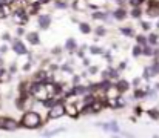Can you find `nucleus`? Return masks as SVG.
Masks as SVG:
<instances>
[{
    "instance_id": "1",
    "label": "nucleus",
    "mask_w": 159,
    "mask_h": 138,
    "mask_svg": "<svg viewBox=\"0 0 159 138\" xmlns=\"http://www.w3.org/2000/svg\"><path fill=\"white\" fill-rule=\"evenodd\" d=\"M20 124L26 129H37L40 124H42V117L34 112V111H30V112H25L22 120H20Z\"/></svg>"
},
{
    "instance_id": "2",
    "label": "nucleus",
    "mask_w": 159,
    "mask_h": 138,
    "mask_svg": "<svg viewBox=\"0 0 159 138\" xmlns=\"http://www.w3.org/2000/svg\"><path fill=\"white\" fill-rule=\"evenodd\" d=\"M30 91H31V94H33L34 97H37V98H40V100H47V98H48V86H45V85L40 83V82L33 83V86L30 88Z\"/></svg>"
},
{
    "instance_id": "3",
    "label": "nucleus",
    "mask_w": 159,
    "mask_h": 138,
    "mask_svg": "<svg viewBox=\"0 0 159 138\" xmlns=\"http://www.w3.org/2000/svg\"><path fill=\"white\" fill-rule=\"evenodd\" d=\"M65 114H66V107H65L62 103H56L53 107L50 109V112H48V118H50V120H56V118L63 117Z\"/></svg>"
},
{
    "instance_id": "4",
    "label": "nucleus",
    "mask_w": 159,
    "mask_h": 138,
    "mask_svg": "<svg viewBox=\"0 0 159 138\" xmlns=\"http://www.w3.org/2000/svg\"><path fill=\"white\" fill-rule=\"evenodd\" d=\"M51 22H53V19L50 14H39L37 15V25L40 29H48L51 26Z\"/></svg>"
},
{
    "instance_id": "5",
    "label": "nucleus",
    "mask_w": 159,
    "mask_h": 138,
    "mask_svg": "<svg viewBox=\"0 0 159 138\" xmlns=\"http://www.w3.org/2000/svg\"><path fill=\"white\" fill-rule=\"evenodd\" d=\"M12 51H14L17 55H26V54H28L26 46H25V43H23L20 39H14V40H12Z\"/></svg>"
},
{
    "instance_id": "6",
    "label": "nucleus",
    "mask_w": 159,
    "mask_h": 138,
    "mask_svg": "<svg viewBox=\"0 0 159 138\" xmlns=\"http://www.w3.org/2000/svg\"><path fill=\"white\" fill-rule=\"evenodd\" d=\"M111 17L114 20H117V22H122V20H125L128 17V11L124 6H117L114 11H111Z\"/></svg>"
},
{
    "instance_id": "7",
    "label": "nucleus",
    "mask_w": 159,
    "mask_h": 138,
    "mask_svg": "<svg viewBox=\"0 0 159 138\" xmlns=\"http://www.w3.org/2000/svg\"><path fill=\"white\" fill-rule=\"evenodd\" d=\"M25 39L28 40L30 45H33V46L40 45V36H39L37 31H30V32H26V34H25Z\"/></svg>"
},
{
    "instance_id": "8",
    "label": "nucleus",
    "mask_w": 159,
    "mask_h": 138,
    "mask_svg": "<svg viewBox=\"0 0 159 138\" xmlns=\"http://www.w3.org/2000/svg\"><path fill=\"white\" fill-rule=\"evenodd\" d=\"M11 15V6L0 2V19H6Z\"/></svg>"
},
{
    "instance_id": "9",
    "label": "nucleus",
    "mask_w": 159,
    "mask_h": 138,
    "mask_svg": "<svg viewBox=\"0 0 159 138\" xmlns=\"http://www.w3.org/2000/svg\"><path fill=\"white\" fill-rule=\"evenodd\" d=\"M19 128V123L16 121V120H12V118H6L5 120V131H16Z\"/></svg>"
},
{
    "instance_id": "10",
    "label": "nucleus",
    "mask_w": 159,
    "mask_h": 138,
    "mask_svg": "<svg viewBox=\"0 0 159 138\" xmlns=\"http://www.w3.org/2000/svg\"><path fill=\"white\" fill-rule=\"evenodd\" d=\"M79 31H80L82 34L88 36V34H91V32H93V28H91V25H90V23H87V22H80V23H79Z\"/></svg>"
},
{
    "instance_id": "11",
    "label": "nucleus",
    "mask_w": 159,
    "mask_h": 138,
    "mask_svg": "<svg viewBox=\"0 0 159 138\" xmlns=\"http://www.w3.org/2000/svg\"><path fill=\"white\" fill-rule=\"evenodd\" d=\"M119 31H120V34H122L124 37H128V39L134 37V29H133L131 26H122Z\"/></svg>"
},
{
    "instance_id": "12",
    "label": "nucleus",
    "mask_w": 159,
    "mask_h": 138,
    "mask_svg": "<svg viewBox=\"0 0 159 138\" xmlns=\"http://www.w3.org/2000/svg\"><path fill=\"white\" fill-rule=\"evenodd\" d=\"M116 89L117 92H125L130 89V83L127 82V80H119L117 83H116Z\"/></svg>"
},
{
    "instance_id": "13",
    "label": "nucleus",
    "mask_w": 159,
    "mask_h": 138,
    "mask_svg": "<svg viewBox=\"0 0 159 138\" xmlns=\"http://www.w3.org/2000/svg\"><path fill=\"white\" fill-rule=\"evenodd\" d=\"M102 126L105 131H111V132H119V126L116 121H110V123H105V124H99Z\"/></svg>"
},
{
    "instance_id": "14",
    "label": "nucleus",
    "mask_w": 159,
    "mask_h": 138,
    "mask_svg": "<svg viewBox=\"0 0 159 138\" xmlns=\"http://www.w3.org/2000/svg\"><path fill=\"white\" fill-rule=\"evenodd\" d=\"M156 52V48L152 45H145L142 48V55H147V57H153Z\"/></svg>"
},
{
    "instance_id": "15",
    "label": "nucleus",
    "mask_w": 159,
    "mask_h": 138,
    "mask_svg": "<svg viewBox=\"0 0 159 138\" xmlns=\"http://www.w3.org/2000/svg\"><path fill=\"white\" fill-rule=\"evenodd\" d=\"M66 51H74V49H77V42L73 39V37H70L66 42H65V46H63Z\"/></svg>"
},
{
    "instance_id": "16",
    "label": "nucleus",
    "mask_w": 159,
    "mask_h": 138,
    "mask_svg": "<svg viewBox=\"0 0 159 138\" xmlns=\"http://www.w3.org/2000/svg\"><path fill=\"white\" fill-rule=\"evenodd\" d=\"M34 78H36V82L43 83V82L48 78V74H47V71H37V72H36V75H34Z\"/></svg>"
},
{
    "instance_id": "17",
    "label": "nucleus",
    "mask_w": 159,
    "mask_h": 138,
    "mask_svg": "<svg viewBox=\"0 0 159 138\" xmlns=\"http://www.w3.org/2000/svg\"><path fill=\"white\" fill-rule=\"evenodd\" d=\"M147 39H148V45L152 46H156L159 42V36L156 34V32H150L148 36H147Z\"/></svg>"
},
{
    "instance_id": "18",
    "label": "nucleus",
    "mask_w": 159,
    "mask_h": 138,
    "mask_svg": "<svg viewBox=\"0 0 159 138\" xmlns=\"http://www.w3.org/2000/svg\"><path fill=\"white\" fill-rule=\"evenodd\" d=\"M142 14H144V11H142V8H141V6L133 8V9L130 11V15H131L133 19H141V17H142Z\"/></svg>"
},
{
    "instance_id": "19",
    "label": "nucleus",
    "mask_w": 159,
    "mask_h": 138,
    "mask_svg": "<svg viewBox=\"0 0 159 138\" xmlns=\"http://www.w3.org/2000/svg\"><path fill=\"white\" fill-rule=\"evenodd\" d=\"M91 17H93L94 20H107V19H108V12L96 11V12H93V14H91Z\"/></svg>"
},
{
    "instance_id": "20",
    "label": "nucleus",
    "mask_w": 159,
    "mask_h": 138,
    "mask_svg": "<svg viewBox=\"0 0 159 138\" xmlns=\"http://www.w3.org/2000/svg\"><path fill=\"white\" fill-rule=\"evenodd\" d=\"M150 68V74H152V77H155V75H158L159 74V61L158 60H155L153 63H152V66H148Z\"/></svg>"
},
{
    "instance_id": "21",
    "label": "nucleus",
    "mask_w": 159,
    "mask_h": 138,
    "mask_svg": "<svg viewBox=\"0 0 159 138\" xmlns=\"http://www.w3.org/2000/svg\"><path fill=\"white\" fill-rule=\"evenodd\" d=\"M136 43L141 46H145V45H148V39H147L145 36L139 34V36H136Z\"/></svg>"
},
{
    "instance_id": "22",
    "label": "nucleus",
    "mask_w": 159,
    "mask_h": 138,
    "mask_svg": "<svg viewBox=\"0 0 159 138\" xmlns=\"http://www.w3.org/2000/svg\"><path fill=\"white\" fill-rule=\"evenodd\" d=\"M142 48H144V46L138 45V43L133 46V52H131V54H133V57H136V58H138L139 55H142Z\"/></svg>"
},
{
    "instance_id": "23",
    "label": "nucleus",
    "mask_w": 159,
    "mask_h": 138,
    "mask_svg": "<svg viewBox=\"0 0 159 138\" xmlns=\"http://www.w3.org/2000/svg\"><path fill=\"white\" fill-rule=\"evenodd\" d=\"M94 34H96V37H104L107 34V29L102 26V25H99V26L94 29Z\"/></svg>"
},
{
    "instance_id": "24",
    "label": "nucleus",
    "mask_w": 159,
    "mask_h": 138,
    "mask_svg": "<svg viewBox=\"0 0 159 138\" xmlns=\"http://www.w3.org/2000/svg\"><path fill=\"white\" fill-rule=\"evenodd\" d=\"M65 107H66V114H68V115H71V117H77V112H76V107H74V106L66 104Z\"/></svg>"
},
{
    "instance_id": "25",
    "label": "nucleus",
    "mask_w": 159,
    "mask_h": 138,
    "mask_svg": "<svg viewBox=\"0 0 159 138\" xmlns=\"http://www.w3.org/2000/svg\"><path fill=\"white\" fill-rule=\"evenodd\" d=\"M90 52H91V54L99 55V54H104V49H102V48H99V46H90Z\"/></svg>"
},
{
    "instance_id": "26",
    "label": "nucleus",
    "mask_w": 159,
    "mask_h": 138,
    "mask_svg": "<svg viewBox=\"0 0 159 138\" xmlns=\"http://www.w3.org/2000/svg\"><path fill=\"white\" fill-rule=\"evenodd\" d=\"M6 80H9V75H8V72L0 66V82H6Z\"/></svg>"
},
{
    "instance_id": "27",
    "label": "nucleus",
    "mask_w": 159,
    "mask_h": 138,
    "mask_svg": "<svg viewBox=\"0 0 159 138\" xmlns=\"http://www.w3.org/2000/svg\"><path fill=\"white\" fill-rule=\"evenodd\" d=\"M144 2H145V0H128V5H130L131 8H138V6H141Z\"/></svg>"
},
{
    "instance_id": "28",
    "label": "nucleus",
    "mask_w": 159,
    "mask_h": 138,
    "mask_svg": "<svg viewBox=\"0 0 159 138\" xmlns=\"http://www.w3.org/2000/svg\"><path fill=\"white\" fill-rule=\"evenodd\" d=\"M148 115H150V118L158 120V118H159V111H158V109H150V111H148Z\"/></svg>"
},
{
    "instance_id": "29",
    "label": "nucleus",
    "mask_w": 159,
    "mask_h": 138,
    "mask_svg": "<svg viewBox=\"0 0 159 138\" xmlns=\"http://www.w3.org/2000/svg\"><path fill=\"white\" fill-rule=\"evenodd\" d=\"M54 6H56V8H60V9H65V8H68V3H66V2H57V0H56V2H54Z\"/></svg>"
},
{
    "instance_id": "30",
    "label": "nucleus",
    "mask_w": 159,
    "mask_h": 138,
    "mask_svg": "<svg viewBox=\"0 0 159 138\" xmlns=\"http://www.w3.org/2000/svg\"><path fill=\"white\" fill-rule=\"evenodd\" d=\"M141 28H142L144 31H150V29H152V23H150V22H141Z\"/></svg>"
},
{
    "instance_id": "31",
    "label": "nucleus",
    "mask_w": 159,
    "mask_h": 138,
    "mask_svg": "<svg viewBox=\"0 0 159 138\" xmlns=\"http://www.w3.org/2000/svg\"><path fill=\"white\" fill-rule=\"evenodd\" d=\"M145 95H147V92L139 91V89H138V91L134 92V98H142V97H145Z\"/></svg>"
},
{
    "instance_id": "32",
    "label": "nucleus",
    "mask_w": 159,
    "mask_h": 138,
    "mask_svg": "<svg viewBox=\"0 0 159 138\" xmlns=\"http://www.w3.org/2000/svg\"><path fill=\"white\" fill-rule=\"evenodd\" d=\"M59 132H63V129L60 128V129H56V131H51V132H47V134H45V137H53L54 134H59Z\"/></svg>"
},
{
    "instance_id": "33",
    "label": "nucleus",
    "mask_w": 159,
    "mask_h": 138,
    "mask_svg": "<svg viewBox=\"0 0 159 138\" xmlns=\"http://www.w3.org/2000/svg\"><path fill=\"white\" fill-rule=\"evenodd\" d=\"M96 72H98V68H96V66H91V68H90V74H91V75H94Z\"/></svg>"
},
{
    "instance_id": "34",
    "label": "nucleus",
    "mask_w": 159,
    "mask_h": 138,
    "mask_svg": "<svg viewBox=\"0 0 159 138\" xmlns=\"http://www.w3.org/2000/svg\"><path fill=\"white\" fill-rule=\"evenodd\" d=\"M5 120H6V118L0 117V129H3V128H5Z\"/></svg>"
},
{
    "instance_id": "35",
    "label": "nucleus",
    "mask_w": 159,
    "mask_h": 138,
    "mask_svg": "<svg viewBox=\"0 0 159 138\" xmlns=\"http://www.w3.org/2000/svg\"><path fill=\"white\" fill-rule=\"evenodd\" d=\"M6 51H8V46H6V45H2V46H0V52H3V54H5Z\"/></svg>"
},
{
    "instance_id": "36",
    "label": "nucleus",
    "mask_w": 159,
    "mask_h": 138,
    "mask_svg": "<svg viewBox=\"0 0 159 138\" xmlns=\"http://www.w3.org/2000/svg\"><path fill=\"white\" fill-rule=\"evenodd\" d=\"M2 39H3V40H9V34H8V32L2 34Z\"/></svg>"
},
{
    "instance_id": "37",
    "label": "nucleus",
    "mask_w": 159,
    "mask_h": 138,
    "mask_svg": "<svg viewBox=\"0 0 159 138\" xmlns=\"http://www.w3.org/2000/svg\"><path fill=\"white\" fill-rule=\"evenodd\" d=\"M2 3H6V5H11V3H14L16 0H0Z\"/></svg>"
},
{
    "instance_id": "38",
    "label": "nucleus",
    "mask_w": 159,
    "mask_h": 138,
    "mask_svg": "<svg viewBox=\"0 0 159 138\" xmlns=\"http://www.w3.org/2000/svg\"><path fill=\"white\" fill-rule=\"evenodd\" d=\"M30 68H31V65H30V63H26V65H25V66H23V69H25V71H28V69H30Z\"/></svg>"
},
{
    "instance_id": "39",
    "label": "nucleus",
    "mask_w": 159,
    "mask_h": 138,
    "mask_svg": "<svg viewBox=\"0 0 159 138\" xmlns=\"http://www.w3.org/2000/svg\"><path fill=\"white\" fill-rule=\"evenodd\" d=\"M36 2H39V3H40V5H42V3H48V2H50V0H36Z\"/></svg>"
},
{
    "instance_id": "40",
    "label": "nucleus",
    "mask_w": 159,
    "mask_h": 138,
    "mask_svg": "<svg viewBox=\"0 0 159 138\" xmlns=\"http://www.w3.org/2000/svg\"><path fill=\"white\" fill-rule=\"evenodd\" d=\"M2 65H3V60H2V58H0V66H2Z\"/></svg>"
},
{
    "instance_id": "41",
    "label": "nucleus",
    "mask_w": 159,
    "mask_h": 138,
    "mask_svg": "<svg viewBox=\"0 0 159 138\" xmlns=\"http://www.w3.org/2000/svg\"><path fill=\"white\" fill-rule=\"evenodd\" d=\"M156 28H158V29H159V20H158V23H156Z\"/></svg>"
}]
</instances>
